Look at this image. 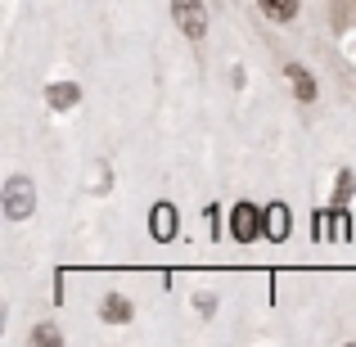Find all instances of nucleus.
I'll use <instances>...</instances> for the list:
<instances>
[{
    "label": "nucleus",
    "mask_w": 356,
    "mask_h": 347,
    "mask_svg": "<svg viewBox=\"0 0 356 347\" xmlns=\"http://www.w3.org/2000/svg\"><path fill=\"white\" fill-rule=\"evenodd\" d=\"M0 208H5L9 221H27L36 212V185L27 176H9L5 190H0Z\"/></svg>",
    "instance_id": "1"
},
{
    "label": "nucleus",
    "mask_w": 356,
    "mask_h": 347,
    "mask_svg": "<svg viewBox=\"0 0 356 347\" xmlns=\"http://www.w3.org/2000/svg\"><path fill=\"white\" fill-rule=\"evenodd\" d=\"M172 18L181 27V36H190V41L208 36V5L203 0H172Z\"/></svg>",
    "instance_id": "2"
},
{
    "label": "nucleus",
    "mask_w": 356,
    "mask_h": 347,
    "mask_svg": "<svg viewBox=\"0 0 356 347\" xmlns=\"http://www.w3.org/2000/svg\"><path fill=\"white\" fill-rule=\"evenodd\" d=\"M230 234H235L239 243H252L257 234H266V208L235 203V212H230Z\"/></svg>",
    "instance_id": "3"
},
{
    "label": "nucleus",
    "mask_w": 356,
    "mask_h": 347,
    "mask_svg": "<svg viewBox=\"0 0 356 347\" xmlns=\"http://www.w3.org/2000/svg\"><path fill=\"white\" fill-rule=\"evenodd\" d=\"M149 234H154L158 243L176 239V208L172 203H154V212H149Z\"/></svg>",
    "instance_id": "4"
},
{
    "label": "nucleus",
    "mask_w": 356,
    "mask_h": 347,
    "mask_svg": "<svg viewBox=\"0 0 356 347\" xmlns=\"http://www.w3.org/2000/svg\"><path fill=\"white\" fill-rule=\"evenodd\" d=\"M45 104H50L54 113H68V108L81 104V86L77 81H54V86L45 90Z\"/></svg>",
    "instance_id": "5"
},
{
    "label": "nucleus",
    "mask_w": 356,
    "mask_h": 347,
    "mask_svg": "<svg viewBox=\"0 0 356 347\" xmlns=\"http://www.w3.org/2000/svg\"><path fill=\"white\" fill-rule=\"evenodd\" d=\"M289 226H293V221H289V208H284V203H270V208H266V239L270 243H284L289 239Z\"/></svg>",
    "instance_id": "6"
},
{
    "label": "nucleus",
    "mask_w": 356,
    "mask_h": 347,
    "mask_svg": "<svg viewBox=\"0 0 356 347\" xmlns=\"http://www.w3.org/2000/svg\"><path fill=\"white\" fill-rule=\"evenodd\" d=\"M99 316H104L108 325H131V316H136V307L127 302L122 293H108L104 302H99Z\"/></svg>",
    "instance_id": "7"
},
{
    "label": "nucleus",
    "mask_w": 356,
    "mask_h": 347,
    "mask_svg": "<svg viewBox=\"0 0 356 347\" xmlns=\"http://www.w3.org/2000/svg\"><path fill=\"white\" fill-rule=\"evenodd\" d=\"M284 72H289V86H293V95L302 99V104H312V99H316V77L302 68V63H289Z\"/></svg>",
    "instance_id": "8"
},
{
    "label": "nucleus",
    "mask_w": 356,
    "mask_h": 347,
    "mask_svg": "<svg viewBox=\"0 0 356 347\" xmlns=\"http://www.w3.org/2000/svg\"><path fill=\"white\" fill-rule=\"evenodd\" d=\"M261 14L270 18V23H293L298 9H302V0H257Z\"/></svg>",
    "instance_id": "9"
},
{
    "label": "nucleus",
    "mask_w": 356,
    "mask_h": 347,
    "mask_svg": "<svg viewBox=\"0 0 356 347\" xmlns=\"http://www.w3.org/2000/svg\"><path fill=\"white\" fill-rule=\"evenodd\" d=\"M27 343H32V347H59V343H63V334L54 330V325H36V330L27 334Z\"/></svg>",
    "instance_id": "10"
},
{
    "label": "nucleus",
    "mask_w": 356,
    "mask_h": 347,
    "mask_svg": "<svg viewBox=\"0 0 356 347\" xmlns=\"http://www.w3.org/2000/svg\"><path fill=\"white\" fill-rule=\"evenodd\" d=\"M356 194V176L352 172H339V185H334V203H348Z\"/></svg>",
    "instance_id": "11"
},
{
    "label": "nucleus",
    "mask_w": 356,
    "mask_h": 347,
    "mask_svg": "<svg viewBox=\"0 0 356 347\" xmlns=\"http://www.w3.org/2000/svg\"><path fill=\"white\" fill-rule=\"evenodd\" d=\"M208 226H212V234L221 230V208H217V203H212V208H208Z\"/></svg>",
    "instance_id": "12"
}]
</instances>
